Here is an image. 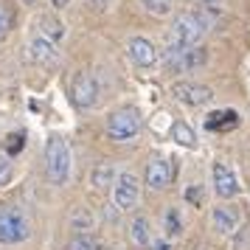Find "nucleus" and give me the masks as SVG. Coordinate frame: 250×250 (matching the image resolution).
<instances>
[{"label":"nucleus","mask_w":250,"mask_h":250,"mask_svg":"<svg viewBox=\"0 0 250 250\" xmlns=\"http://www.w3.org/2000/svg\"><path fill=\"white\" fill-rule=\"evenodd\" d=\"M205 34V25L200 23L197 12H183L171 20L169 40H166V57H174L186 48H194Z\"/></svg>","instance_id":"f257e3e1"},{"label":"nucleus","mask_w":250,"mask_h":250,"mask_svg":"<svg viewBox=\"0 0 250 250\" xmlns=\"http://www.w3.org/2000/svg\"><path fill=\"white\" fill-rule=\"evenodd\" d=\"M45 174L51 186H65L70 177V149L62 135H51L45 144Z\"/></svg>","instance_id":"f03ea898"},{"label":"nucleus","mask_w":250,"mask_h":250,"mask_svg":"<svg viewBox=\"0 0 250 250\" xmlns=\"http://www.w3.org/2000/svg\"><path fill=\"white\" fill-rule=\"evenodd\" d=\"M107 135L110 141L115 144H126V141H132V138L141 132V113H138L135 107H118L113 113L107 115Z\"/></svg>","instance_id":"7ed1b4c3"},{"label":"nucleus","mask_w":250,"mask_h":250,"mask_svg":"<svg viewBox=\"0 0 250 250\" xmlns=\"http://www.w3.org/2000/svg\"><path fill=\"white\" fill-rule=\"evenodd\" d=\"M31 236V225L17 205H0V245H20Z\"/></svg>","instance_id":"20e7f679"},{"label":"nucleus","mask_w":250,"mask_h":250,"mask_svg":"<svg viewBox=\"0 0 250 250\" xmlns=\"http://www.w3.org/2000/svg\"><path fill=\"white\" fill-rule=\"evenodd\" d=\"M141 200V186L132 171H121L113 183V205L118 211H132Z\"/></svg>","instance_id":"39448f33"},{"label":"nucleus","mask_w":250,"mask_h":250,"mask_svg":"<svg viewBox=\"0 0 250 250\" xmlns=\"http://www.w3.org/2000/svg\"><path fill=\"white\" fill-rule=\"evenodd\" d=\"M70 99H73V104L79 110L96 107V102H99V82H96V76L87 73V70H79L73 76V82H70Z\"/></svg>","instance_id":"423d86ee"},{"label":"nucleus","mask_w":250,"mask_h":250,"mask_svg":"<svg viewBox=\"0 0 250 250\" xmlns=\"http://www.w3.org/2000/svg\"><path fill=\"white\" fill-rule=\"evenodd\" d=\"M171 96L186 107H205V104L214 102V90L205 84H194V82H174Z\"/></svg>","instance_id":"0eeeda50"},{"label":"nucleus","mask_w":250,"mask_h":250,"mask_svg":"<svg viewBox=\"0 0 250 250\" xmlns=\"http://www.w3.org/2000/svg\"><path fill=\"white\" fill-rule=\"evenodd\" d=\"M166 62H169L171 68L177 70V73H191V70L203 68L205 62H208V51L205 48H186V51H180V54H174V57H166Z\"/></svg>","instance_id":"6e6552de"},{"label":"nucleus","mask_w":250,"mask_h":250,"mask_svg":"<svg viewBox=\"0 0 250 250\" xmlns=\"http://www.w3.org/2000/svg\"><path fill=\"white\" fill-rule=\"evenodd\" d=\"M171 163L166 158H160V155H155V158L149 160L146 166V186L152 188V191H163V188H169L171 186Z\"/></svg>","instance_id":"1a4fd4ad"},{"label":"nucleus","mask_w":250,"mask_h":250,"mask_svg":"<svg viewBox=\"0 0 250 250\" xmlns=\"http://www.w3.org/2000/svg\"><path fill=\"white\" fill-rule=\"evenodd\" d=\"M214 191L222 200H233L239 194V180L236 171L230 169L228 163H214Z\"/></svg>","instance_id":"9d476101"},{"label":"nucleus","mask_w":250,"mask_h":250,"mask_svg":"<svg viewBox=\"0 0 250 250\" xmlns=\"http://www.w3.org/2000/svg\"><path fill=\"white\" fill-rule=\"evenodd\" d=\"M126 54H129V59L135 62L138 68H152L158 62V51H155V45L149 42L146 37H129Z\"/></svg>","instance_id":"9b49d317"},{"label":"nucleus","mask_w":250,"mask_h":250,"mask_svg":"<svg viewBox=\"0 0 250 250\" xmlns=\"http://www.w3.org/2000/svg\"><path fill=\"white\" fill-rule=\"evenodd\" d=\"M126 236H129V245L132 250H149L152 248V230H149V219L146 216H132L129 219V228H126Z\"/></svg>","instance_id":"f8f14e48"},{"label":"nucleus","mask_w":250,"mask_h":250,"mask_svg":"<svg viewBox=\"0 0 250 250\" xmlns=\"http://www.w3.org/2000/svg\"><path fill=\"white\" fill-rule=\"evenodd\" d=\"M211 222H214V230H219L222 236H230L239 228V211L233 205H216L211 211Z\"/></svg>","instance_id":"ddd939ff"},{"label":"nucleus","mask_w":250,"mask_h":250,"mask_svg":"<svg viewBox=\"0 0 250 250\" xmlns=\"http://www.w3.org/2000/svg\"><path fill=\"white\" fill-rule=\"evenodd\" d=\"M28 57L34 59V62H40V65H54V62L59 59V54H57V45L40 34V37H34V40L28 42Z\"/></svg>","instance_id":"4468645a"},{"label":"nucleus","mask_w":250,"mask_h":250,"mask_svg":"<svg viewBox=\"0 0 250 250\" xmlns=\"http://www.w3.org/2000/svg\"><path fill=\"white\" fill-rule=\"evenodd\" d=\"M115 166L110 163V160H102V163H96L90 169V186L96 188V191H107V188H113L115 183Z\"/></svg>","instance_id":"2eb2a0df"},{"label":"nucleus","mask_w":250,"mask_h":250,"mask_svg":"<svg viewBox=\"0 0 250 250\" xmlns=\"http://www.w3.org/2000/svg\"><path fill=\"white\" fill-rule=\"evenodd\" d=\"M236 126H239L236 110H214L205 118V129H211V132H228V129H236Z\"/></svg>","instance_id":"dca6fc26"},{"label":"nucleus","mask_w":250,"mask_h":250,"mask_svg":"<svg viewBox=\"0 0 250 250\" xmlns=\"http://www.w3.org/2000/svg\"><path fill=\"white\" fill-rule=\"evenodd\" d=\"M93 225H96V216H93L90 208L76 205V208L70 211V230H76V233H90Z\"/></svg>","instance_id":"f3484780"},{"label":"nucleus","mask_w":250,"mask_h":250,"mask_svg":"<svg viewBox=\"0 0 250 250\" xmlns=\"http://www.w3.org/2000/svg\"><path fill=\"white\" fill-rule=\"evenodd\" d=\"M171 141L180 144V146H186V149L197 146V135H194V129L186 124V121H174V124H171Z\"/></svg>","instance_id":"a211bd4d"},{"label":"nucleus","mask_w":250,"mask_h":250,"mask_svg":"<svg viewBox=\"0 0 250 250\" xmlns=\"http://www.w3.org/2000/svg\"><path fill=\"white\" fill-rule=\"evenodd\" d=\"M65 250H102V242L93 236V233H73L68 239Z\"/></svg>","instance_id":"6ab92c4d"},{"label":"nucleus","mask_w":250,"mask_h":250,"mask_svg":"<svg viewBox=\"0 0 250 250\" xmlns=\"http://www.w3.org/2000/svg\"><path fill=\"white\" fill-rule=\"evenodd\" d=\"M141 6H144V12H149L152 17H166V14H171V9H174V0H141Z\"/></svg>","instance_id":"aec40b11"},{"label":"nucleus","mask_w":250,"mask_h":250,"mask_svg":"<svg viewBox=\"0 0 250 250\" xmlns=\"http://www.w3.org/2000/svg\"><path fill=\"white\" fill-rule=\"evenodd\" d=\"M40 25H42V37H45V40H51V42H57V40H62V37H65V25L59 23V20H54V17H42V20H40Z\"/></svg>","instance_id":"412c9836"},{"label":"nucleus","mask_w":250,"mask_h":250,"mask_svg":"<svg viewBox=\"0 0 250 250\" xmlns=\"http://www.w3.org/2000/svg\"><path fill=\"white\" fill-rule=\"evenodd\" d=\"M12 177H14L12 158H9L6 152H0V188H3V186H9V183H12Z\"/></svg>","instance_id":"4be33fe9"},{"label":"nucleus","mask_w":250,"mask_h":250,"mask_svg":"<svg viewBox=\"0 0 250 250\" xmlns=\"http://www.w3.org/2000/svg\"><path fill=\"white\" fill-rule=\"evenodd\" d=\"M23 146H25V135H23V132H12V135L6 138V155H9V158L20 155Z\"/></svg>","instance_id":"5701e85b"},{"label":"nucleus","mask_w":250,"mask_h":250,"mask_svg":"<svg viewBox=\"0 0 250 250\" xmlns=\"http://www.w3.org/2000/svg\"><path fill=\"white\" fill-rule=\"evenodd\" d=\"M180 230H183L180 216H177V211H174V208H169V211H166V233H169V236H177Z\"/></svg>","instance_id":"b1692460"},{"label":"nucleus","mask_w":250,"mask_h":250,"mask_svg":"<svg viewBox=\"0 0 250 250\" xmlns=\"http://www.w3.org/2000/svg\"><path fill=\"white\" fill-rule=\"evenodd\" d=\"M9 23H12V17H9V12H6V6H0V40L6 37V31H9Z\"/></svg>","instance_id":"393cba45"},{"label":"nucleus","mask_w":250,"mask_h":250,"mask_svg":"<svg viewBox=\"0 0 250 250\" xmlns=\"http://www.w3.org/2000/svg\"><path fill=\"white\" fill-rule=\"evenodd\" d=\"M149 250H169V242L166 239H160V242H152V248Z\"/></svg>","instance_id":"a878e982"},{"label":"nucleus","mask_w":250,"mask_h":250,"mask_svg":"<svg viewBox=\"0 0 250 250\" xmlns=\"http://www.w3.org/2000/svg\"><path fill=\"white\" fill-rule=\"evenodd\" d=\"M68 3H70V0H51V6H54V9H65Z\"/></svg>","instance_id":"bb28decb"},{"label":"nucleus","mask_w":250,"mask_h":250,"mask_svg":"<svg viewBox=\"0 0 250 250\" xmlns=\"http://www.w3.org/2000/svg\"><path fill=\"white\" fill-rule=\"evenodd\" d=\"M197 3H203V6H214V9L216 6H222V0H197Z\"/></svg>","instance_id":"cd10ccee"},{"label":"nucleus","mask_w":250,"mask_h":250,"mask_svg":"<svg viewBox=\"0 0 250 250\" xmlns=\"http://www.w3.org/2000/svg\"><path fill=\"white\" fill-rule=\"evenodd\" d=\"M99 3H102V0H99Z\"/></svg>","instance_id":"c85d7f7f"},{"label":"nucleus","mask_w":250,"mask_h":250,"mask_svg":"<svg viewBox=\"0 0 250 250\" xmlns=\"http://www.w3.org/2000/svg\"><path fill=\"white\" fill-rule=\"evenodd\" d=\"M28 3H31V0H28Z\"/></svg>","instance_id":"c756f323"}]
</instances>
